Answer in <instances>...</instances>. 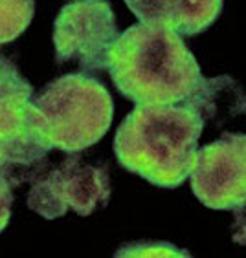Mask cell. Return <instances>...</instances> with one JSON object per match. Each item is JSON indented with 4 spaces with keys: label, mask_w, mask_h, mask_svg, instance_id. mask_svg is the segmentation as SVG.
Returning a JSON list of instances; mask_svg holds the SVG:
<instances>
[{
    "label": "cell",
    "mask_w": 246,
    "mask_h": 258,
    "mask_svg": "<svg viewBox=\"0 0 246 258\" xmlns=\"http://www.w3.org/2000/svg\"><path fill=\"white\" fill-rule=\"evenodd\" d=\"M107 70L120 94L136 104L182 103L204 77L180 35L166 26L143 22L118 37Z\"/></svg>",
    "instance_id": "1"
},
{
    "label": "cell",
    "mask_w": 246,
    "mask_h": 258,
    "mask_svg": "<svg viewBox=\"0 0 246 258\" xmlns=\"http://www.w3.org/2000/svg\"><path fill=\"white\" fill-rule=\"evenodd\" d=\"M201 115L186 104H136L114 136V154L123 167L156 187L175 189L189 178Z\"/></svg>",
    "instance_id": "2"
},
{
    "label": "cell",
    "mask_w": 246,
    "mask_h": 258,
    "mask_svg": "<svg viewBox=\"0 0 246 258\" xmlns=\"http://www.w3.org/2000/svg\"><path fill=\"white\" fill-rule=\"evenodd\" d=\"M33 104L52 149L72 154L97 143L114 114L109 90L86 74H68L52 81Z\"/></svg>",
    "instance_id": "3"
},
{
    "label": "cell",
    "mask_w": 246,
    "mask_h": 258,
    "mask_svg": "<svg viewBox=\"0 0 246 258\" xmlns=\"http://www.w3.org/2000/svg\"><path fill=\"white\" fill-rule=\"evenodd\" d=\"M50 149L33 104V86L0 55V174L11 187L33 178Z\"/></svg>",
    "instance_id": "4"
},
{
    "label": "cell",
    "mask_w": 246,
    "mask_h": 258,
    "mask_svg": "<svg viewBox=\"0 0 246 258\" xmlns=\"http://www.w3.org/2000/svg\"><path fill=\"white\" fill-rule=\"evenodd\" d=\"M118 37L107 0H76L59 11L54 24L56 59L59 64H76L83 74L103 72Z\"/></svg>",
    "instance_id": "5"
},
{
    "label": "cell",
    "mask_w": 246,
    "mask_h": 258,
    "mask_svg": "<svg viewBox=\"0 0 246 258\" xmlns=\"http://www.w3.org/2000/svg\"><path fill=\"white\" fill-rule=\"evenodd\" d=\"M109 196L111 181L105 167L86 163L74 156L33 181L28 194V207L46 220L59 218L68 209L88 216L95 209L105 207Z\"/></svg>",
    "instance_id": "6"
},
{
    "label": "cell",
    "mask_w": 246,
    "mask_h": 258,
    "mask_svg": "<svg viewBox=\"0 0 246 258\" xmlns=\"http://www.w3.org/2000/svg\"><path fill=\"white\" fill-rule=\"evenodd\" d=\"M189 179L208 209L235 211L246 204V134H224L196 149Z\"/></svg>",
    "instance_id": "7"
},
{
    "label": "cell",
    "mask_w": 246,
    "mask_h": 258,
    "mask_svg": "<svg viewBox=\"0 0 246 258\" xmlns=\"http://www.w3.org/2000/svg\"><path fill=\"white\" fill-rule=\"evenodd\" d=\"M143 24L166 26L180 37L206 31L222 11V0H125Z\"/></svg>",
    "instance_id": "8"
},
{
    "label": "cell",
    "mask_w": 246,
    "mask_h": 258,
    "mask_svg": "<svg viewBox=\"0 0 246 258\" xmlns=\"http://www.w3.org/2000/svg\"><path fill=\"white\" fill-rule=\"evenodd\" d=\"M187 108L201 115L204 121H224L246 112V95L242 88L228 75L206 79L202 77L195 92L182 101Z\"/></svg>",
    "instance_id": "9"
},
{
    "label": "cell",
    "mask_w": 246,
    "mask_h": 258,
    "mask_svg": "<svg viewBox=\"0 0 246 258\" xmlns=\"http://www.w3.org/2000/svg\"><path fill=\"white\" fill-rule=\"evenodd\" d=\"M35 13V0H0V44L24 33Z\"/></svg>",
    "instance_id": "10"
},
{
    "label": "cell",
    "mask_w": 246,
    "mask_h": 258,
    "mask_svg": "<svg viewBox=\"0 0 246 258\" xmlns=\"http://www.w3.org/2000/svg\"><path fill=\"white\" fill-rule=\"evenodd\" d=\"M116 256H191L189 251L167 242H134L125 243L116 251Z\"/></svg>",
    "instance_id": "11"
},
{
    "label": "cell",
    "mask_w": 246,
    "mask_h": 258,
    "mask_svg": "<svg viewBox=\"0 0 246 258\" xmlns=\"http://www.w3.org/2000/svg\"><path fill=\"white\" fill-rule=\"evenodd\" d=\"M11 205H13V190L11 183L0 174V233L10 222L11 216Z\"/></svg>",
    "instance_id": "12"
},
{
    "label": "cell",
    "mask_w": 246,
    "mask_h": 258,
    "mask_svg": "<svg viewBox=\"0 0 246 258\" xmlns=\"http://www.w3.org/2000/svg\"><path fill=\"white\" fill-rule=\"evenodd\" d=\"M233 231H231V238L233 242L246 247V204L237 207L233 211Z\"/></svg>",
    "instance_id": "13"
}]
</instances>
